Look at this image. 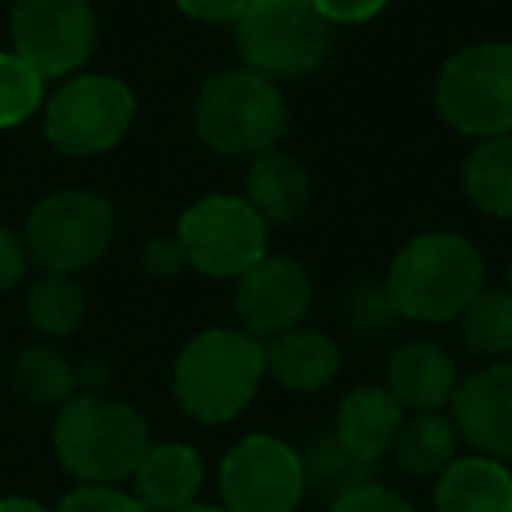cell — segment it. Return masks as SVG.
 Returning a JSON list of instances; mask_svg holds the SVG:
<instances>
[{
    "instance_id": "1",
    "label": "cell",
    "mask_w": 512,
    "mask_h": 512,
    "mask_svg": "<svg viewBox=\"0 0 512 512\" xmlns=\"http://www.w3.org/2000/svg\"><path fill=\"white\" fill-rule=\"evenodd\" d=\"M264 376V341H256L242 327H207L179 351L172 393L193 421L228 425L253 404Z\"/></svg>"
},
{
    "instance_id": "2",
    "label": "cell",
    "mask_w": 512,
    "mask_h": 512,
    "mask_svg": "<svg viewBox=\"0 0 512 512\" xmlns=\"http://www.w3.org/2000/svg\"><path fill=\"white\" fill-rule=\"evenodd\" d=\"M484 256L460 232H421L397 249L386 292L400 320L453 323L484 288Z\"/></svg>"
},
{
    "instance_id": "3",
    "label": "cell",
    "mask_w": 512,
    "mask_h": 512,
    "mask_svg": "<svg viewBox=\"0 0 512 512\" xmlns=\"http://www.w3.org/2000/svg\"><path fill=\"white\" fill-rule=\"evenodd\" d=\"M288 130V99L278 81L249 67L218 71L197 88L193 134L225 158H256L281 144Z\"/></svg>"
},
{
    "instance_id": "4",
    "label": "cell",
    "mask_w": 512,
    "mask_h": 512,
    "mask_svg": "<svg viewBox=\"0 0 512 512\" xmlns=\"http://www.w3.org/2000/svg\"><path fill=\"white\" fill-rule=\"evenodd\" d=\"M148 446L151 435L141 414L106 393H78L71 404L60 407L53 425L57 460L81 484L116 488L120 481H130Z\"/></svg>"
},
{
    "instance_id": "5",
    "label": "cell",
    "mask_w": 512,
    "mask_h": 512,
    "mask_svg": "<svg viewBox=\"0 0 512 512\" xmlns=\"http://www.w3.org/2000/svg\"><path fill=\"white\" fill-rule=\"evenodd\" d=\"M334 46V25L313 0H249L235 22L242 67L271 81H295L320 71Z\"/></svg>"
},
{
    "instance_id": "6",
    "label": "cell",
    "mask_w": 512,
    "mask_h": 512,
    "mask_svg": "<svg viewBox=\"0 0 512 512\" xmlns=\"http://www.w3.org/2000/svg\"><path fill=\"white\" fill-rule=\"evenodd\" d=\"M442 123L463 137L512 134V43L484 39L456 50L432 88Z\"/></svg>"
},
{
    "instance_id": "7",
    "label": "cell",
    "mask_w": 512,
    "mask_h": 512,
    "mask_svg": "<svg viewBox=\"0 0 512 512\" xmlns=\"http://www.w3.org/2000/svg\"><path fill=\"white\" fill-rule=\"evenodd\" d=\"M116 235V211L102 193L57 190L46 193L25 221V249L43 274L88 271L109 253Z\"/></svg>"
},
{
    "instance_id": "8",
    "label": "cell",
    "mask_w": 512,
    "mask_h": 512,
    "mask_svg": "<svg viewBox=\"0 0 512 512\" xmlns=\"http://www.w3.org/2000/svg\"><path fill=\"white\" fill-rule=\"evenodd\" d=\"M137 95L116 74H71L43 106V134L60 155L95 158L130 134Z\"/></svg>"
},
{
    "instance_id": "9",
    "label": "cell",
    "mask_w": 512,
    "mask_h": 512,
    "mask_svg": "<svg viewBox=\"0 0 512 512\" xmlns=\"http://www.w3.org/2000/svg\"><path fill=\"white\" fill-rule=\"evenodd\" d=\"M271 228L235 193H207L183 211L176 239L183 246L186 267L204 278H235L267 256Z\"/></svg>"
},
{
    "instance_id": "10",
    "label": "cell",
    "mask_w": 512,
    "mask_h": 512,
    "mask_svg": "<svg viewBox=\"0 0 512 512\" xmlns=\"http://www.w3.org/2000/svg\"><path fill=\"white\" fill-rule=\"evenodd\" d=\"M99 46V15L92 0H15L11 53L46 81L81 74Z\"/></svg>"
},
{
    "instance_id": "11",
    "label": "cell",
    "mask_w": 512,
    "mask_h": 512,
    "mask_svg": "<svg viewBox=\"0 0 512 512\" xmlns=\"http://www.w3.org/2000/svg\"><path fill=\"white\" fill-rule=\"evenodd\" d=\"M228 512H295L306 498L302 456L278 435H246L225 453L218 470Z\"/></svg>"
},
{
    "instance_id": "12",
    "label": "cell",
    "mask_w": 512,
    "mask_h": 512,
    "mask_svg": "<svg viewBox=\"0 0 512 512\" xmlns=\"http://www.w3.org/2000/svg\"><path fill=\"white\" fill-rule=\"evenodd\" d=\"M313 274L306 264L292 256L267 253L256 267H249L235 281V313L239 327L253 334L256 341H271L278 334L302 327V320L313 309Z\"/></svg>"
},
{
    "instance_id": "13",
    "label": "cell",
    "mask_w": 512,
    "mask_h": 512,
    "mask_svg": "<svg viewBox=\"0 0 512 512\" xmlns=\"http://www.w3.org/2000/svg\"><path fill=\"white\" fill-rule=\"evenodd\" d=\"M446 414L460 442L495 460H512V365L491 362L463 376Z\"/></svg>"
},
{
    "instance_id": "14",
    "label": "cell",
    "mask_w": 512,
    "mask_h": 512,
    "mask_svg": "<svg viewBox=\"0 0 512 512\" xmlns=\"http://www.w3.org/2000/svg\"><path fill=\"white\" fill-rule=\"evenodd\" d=\"M456 383H460V369L453 355L425 337L397 344L386 358V393L411 414L446 411Z\"/></svg>"
},
{
    "instance_id": "15",
    "label": "cell",
    "mask_w": 512,
    "mask_h": 512,
    "mask_svg": "<svg viewBox=\"0 0 512 512\" xmlns=\"http://www.w3.org/2000/svg\"><path fill=\"white\" fill-rule=\"evenodd\" d=\"M267 376L288 393H320L341 376V344L316 327H295L264 341Z\"/></svg>"
},
{
    "instance_id": "16",
    "label": "cell",
    "mask_w": 512,
    "mask_h": 512,
    "mask_svg": "<svg viewBox=\"0 0 512 512\" xmlns=\"http://www.w3.org/2000/svg\"><path fill=\"white\" fill-rule=\"evenodd\" d=\"M130 484V495L148 512H176L197 502L204 488V460L186 442H151Z\"/></svg>"
},
{
    "instance_id": "17",
    "label": "cell",
    "mask_w": 512,
    "mask_h": 512,
    "mask_svg": "<svg viewBox=\"0 0 512 512\" xmlns=\"http://www.w3.org/2000/svg\"><path fill=\"white\" fill-rule=\"evenodd\" d=\"M309 193H313V179H309L306 165L288 155V151L274 148L249 162L242 197L264 218L267 228L295 225L306 214Z\"/></svg>"
},
{
    "instance_id": "18",
    "label": "cell",
    "mask_w": 512,
    "mask_h": 512,
    "mask_svg": "<svg viewBox=\"0 0 512 512\" xmlns=\"http://www.w3.org/2000/svg\"><path fill=\"white\" fill-rule=\"evenodd\" d=\"M400 425H404V407L386 393V386H358L337 404L334 439L351 456L376 467L383 456H390Z\"/></svg>"
},
{
    "instance_id": "19",
    "label": "cell",
    "mask_w": 512,
    "mask_h": 512,
    "mask_svg": "<svg viewBox=\"0 0 512 512\" xmlns=\"http://www.w3.org/2000/svg\"><path fill=\"white\" fill-rule=\"evenodd\" d=\"M435 512H512V470L484 453L456 456L435 477Z\"/></svg>"
},
{
    "instance_id": "20",
    "label": "cell",
    "mask_w": 512,
    "mask_h": 512,
    "mask_svg": "<svg viewBox=\"0 0 512 512\" xmlns=\"http://www.w3.org/2000/svg\"><path fill=\"white\" fill-rule=\"evenodd\" d=\"M456 449H460V432H456L453 418L446 411H421L404 418L390 456L404 474L428 481L456 460Z\"/></svg>"
},
{
    "instance_id": "21",
    "label": "cell",
    "mask_w": 512,
    "mask_h": 512,
    "mask_svg": "<svg viewBox=\"0 0 512 512\" xmlns=\"http://www.w3.org/2000/svg\"><path fill=\"white\" fill-rule=\"evenodd\" d=\"M463 193L477 211L512 221V134L474 144L463 162Z\"/></svg>"
},
{
    "instance_id": "22",
    "label": "cell",
    "mask_w": 512,
    "mask_h": 512,
    "mask_svg": "<svg viewBox=\"0 0 512 512\" xmlns=\"http://www.w3.org/2000/svg\"><path fill=\"white\" fill-rule=\"evenodd\" d=\"M456 337L477 358H512V288H488L456 316Z\"/></svg>"
},
{
    "instance_id": "23",
    "label": "cell",
    "mask_w": 512,
    "mask_h": 512,
    "mask_svg": "<svg viewBox=\"0 0 512 512\" xmlns=\"http://www.w3.org/2000/svg\"><path fill=\"white\" fill-rule=\"evenodd\" d=\"M11 379L22 400L32 407H64L78 397V369L50 344L22 348L11 365Z\"/></svg>"
},
{
    "instance_id": "24",
    "label": "cell",
    "mask_w": 512,
    "mask_h": 512,
    "mask_svg": "<svg viewBox=\"0 0 512 512\" xmlns=\"http://www.w3.org/2000/svg\"><path fill=\"white\" fill-rule=\"evenodd\" d=\"M299 456H302V477H306V495L323 498L327 505L372 481V463H362L358 456H351L334 439V432L313 439Z\"/></svg>"
},
{
    "instance_id": "25",
    "label": "cell",
    "mask_w": 512,
    "mask_h": 512,
    "mask_svg": "<svg viewBox=\"0 0 512 512\" xmlns=\"http://www.w3.org/2000/svg\"><path fill=\"white\" fill-rule=\"evenodd\" d=\"M25 320L50 341L78 334L85 323V288L64 274H43L25 295Z\"/></svg>"
},
{
    "instance_id": "26",
    "label": "cell",
    "mask_w": 512,
    "mask_h": 512,
    "mask_svg": "<svg viewBox=\"0 0 512 512\" xmlns=\"http://www.w3.org/2000/svg\"><path fill=\"white\" fill-rule=\"evenodd\" d=\"M46 106V78L18 53L0 50V130H15Z\"/></svg>"
},
{
    "instance_id": "27",
    "label": "cell",
    "mask_w": 512,
    "mask_h": 512,
    "mask_svg": "<svg viewBox=\"0 0 512 512\" xmlns=\"http://www.w3.org/2000/svg\"><path fill=\"white\" fill-rule=\"evenodd\" d=\"M344 323L358 337H383L400 323V313L393 306L383 281H362L344 299Z\"/></svg>"
},
{
    "instance_id": "28",
    "label": "cell",
    "mask_w": 512,
    "mask_h": 512,
    "mask_svg": "<svg viewBox=\"0 0 512 512\" xmlns=\"http://www.w3.org/2000/svg\"><path fill=\"white\" fill-rule=\"evenodd\" d=\"M57 512H148V509L130 491L106 488V484H81L71 495H64Z\"/></svg>"
},
{
    "instance_id": "29",
    "label": "cell",
    "mask_w": 512,
    "mask_h": 512,
    "mask_svg": "<svg viewBox=\"0 0 512 512\" xmlns=\"http://www.w3.org/2000/svg\"><path fill=\"white\" fill-rule=\"evenodd\" d=\"M327 512H414V505L404 495H397V491L369 481L362 488L341 495L337 502H330Z\"/></svg>"
},
{
    "instance_id": "30",
    "label": "cell",
    "mask_w": 512,
    "mask_h": 512,
    "mask_svg": "<svg viewBox=\"0 0 512 512\" xmlns=\"http://www.w3.org/2000/svg\"><path fill=\"white\" fill-rule=\"evenodd\" d=\"M141 267L148 278L155 281H172L179 278V274L186 271V256H183V246H179L176 235H158V239H151L148 246H144L141 253Z\"/></svg>"
},
{
    "instance_id": "31",
    "label": "cell",
    "mask_w": 512,
    "mask_h": 512,
    "mask_svg": "<svg viewBox=\"0 0 512 512\" xmlns=\"http://www.w3.org/2000/svg\"><path fill=\"white\" fill-rule=\"evenodd\" d=\"M29 267L32 260H29V249H25V239L15 228L0 225V295H8L11 288L22 285Z\"/></svg>"
},
{
    "instance_id": "32",
    "label": "cell",
    "mask_w": 512,
    "mask_h": 512,
    "mask_svg": "<svg viewBox=\"0 0 512 512\" xmlns=\"http://www.w3.org/2000/svg\"><path fill=\"white\" fill-rule=\"evenodd\" d=\"M313 4L330 25H365L383 15L390 0H313Z\"/></svg>"
},
{
    "instance_id": "33",
    "label": "cell",
    "mask_w": 512,
    "mask_h": 512,
    "mask_svg": "<svg viewBox=\"0 0 512 512\" xmlns=\"http://www.w3.org/2000/svg\"><path fill=\"white\" fill-rule=\"evenodd\" d=\"M176 8L200 25H235L249 8V0H176Z\"/></svg>"
},
{
    "instance_id": "34",
    "label": "cell",
    "mask_w": 512,
    "mask_h": 512,
    "mask_svg": "<svg viewBox=\"0 0 512 512\" xmlns=\"http://www.w3.org/2000/svg\"><path fill=\"white\" fill-rule=\"evenodd\" d=\"M109 383V365L102 358H85L78 369V390L81 393H106Z\"/></svg>"
},
{
    "instance_id": "35",
    "label": "cell",
    "mask_w": 512,
    "mask_h": 512,
    "mask_svg": "<svg viewBox=\"0 0 512 512\" xmlns=\"http://www.w3.org/2000/svg\"><path fill=\"white\" fill-rule=\"evenodd\" d=\"M0 512H50L43 502H36V498H0Z\"/></svg>"
},
{
    "instance_id": "36",
    "label": "cell",
    "mask_w": 512,
    "mask_h": 512,
    "mask_svg": "<svg viewBox=\"0 0 512 512\" xmlns=\"http://www.w3.org/2000/svg\"><path fill=\"white\" fill-rule=\"evenodd\" d=\"M176 512H228L225 505H204V502H190V505H183V509H176Z\"/></svg>"
},
{
    "instance_id": "37",
    "label": "cell",
    "mask_w": 512,
    "mask_h": 512,
    "mask_svg": "<svg viewBox=\"0 0 512 512\" xmlns=\"http://www.w3.org/2000/svg\"><path fill=\"white\" fill-rule=\"evenodd\" d=\"M509 288H512V264H509Z\"/></svg>"
}]
</instances>
